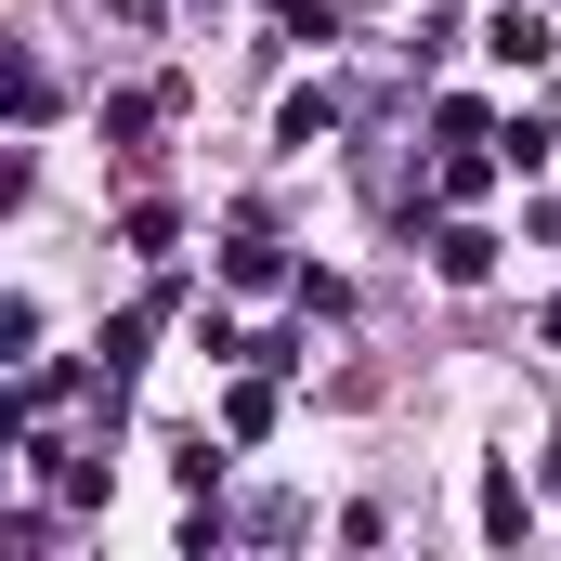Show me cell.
I'll use <instances>...</instances> for the list:
<instances>
[{
    "label": "cell",
    "mask_w": 561,
    "mask_h": 561,
    "mask_svg": "<svg viewBox=\"0 0 561 561\" xmlns=\"http://www.w3.org/2000/svg\"><path fill=\"white\" fill-rule=\"evenodd\" d=\"M523 523H536V510H523V483H510V470H496V483H483V536H496V549H510V536H523Z\"/></svg>",
    "instance_id": "obj_1"
},
{
    "label": "cell",
    "mask_w": 561,
    "mask_h": 561,
    "mask_svg": "<svg viewBox=\"0 0 561 561\" xmlns=\"http://www.w3.org/2000/svg\"><path fill=\"white\" fill-rule=\"evenodd\" d=\"M444 275H457V287H483V275H496V236H470V222H457V236H444Z\"/></svg>",
    "instance_id": "obj_2"
}]
</instances>
